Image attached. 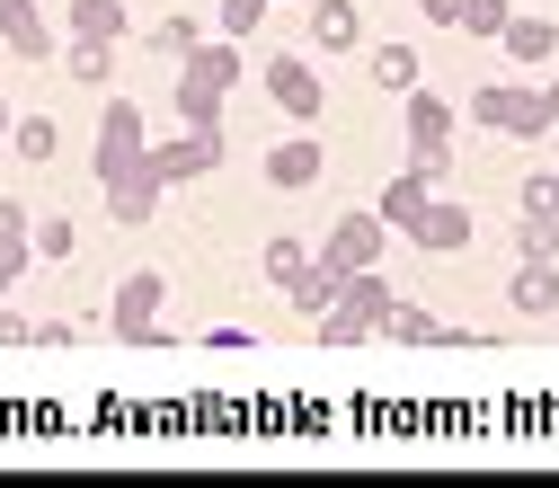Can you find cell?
<instances>
[{
    "label": "cell",
    "instance_id": "cell-1",
    "mask_svg": "<svg viewBox=\"0 0 559 488\" xmlns=\"http://www.w3.org/2000/svg\"><path fill=\"white\" fill-rule=\"evenodd\" d=\"M240 36H223V45H195L187 62H178V124H223L231 116V90H240Z\"/></svg>",
    "mask_w": 559,
    "mask_h": 488
},
{
    "label": "cell",
    "instance_id": "cell-2",
    "mask_svg": "<svg viewBox=\"0 0 559 488\" xmlns=\"http://www.w3.org/2000/svg\"><path fill=\"white\" fill-rule=\"evenodd\" d=\"M391 302H400V294H391V275L365 266V275H346V285H337V302L311 320V337H320V346H365V337L391 329Z\"/></svg>",
    "mask_w": 559,
    "mask_h": 488
},
{
    "label": "cell",
    "instance_id": "cell-3",
    "mask_svg": "<svg viewBox=\"0 0 559 488\" xmlns=\"http://www.w3.org/2000/svg\"><path fill=\"white\" fill-rule=\"evenodd\" d=\"M223 160H231L223 124H178V133H152V143H143V169L160 187H195V178H214Z\"/></svg>",
    "mask_w": 559,
    "mask_h": 488
},
{
    "label": "cell",
    "instance_id": "cell-4",
    "mask_svg": "<svg viewBox=\"0 0 559 488\" xmlns=\"http://www.w3.org/2000/svg\"><path fill=\"white\" fill-rule=\"evenodd\" d=\"M462 116H471V124H488V133H507V143H542V133H550L542 90H524V81H488V90H471V98H462Z\"/></svg>",
    "mask_w": 559,
    "mask_h": 488
},
{
    "label": "cell",
    "instance_id": "cell-5",
    "mask_svg": "<svg viewBox=\"0 0 559 488\" xmlns=\"http://www.w3.org/2000/svg\"><path fill=\"white\" fill-rule=\"evenodd\" d=\"M143 143H152V116L133 107V98H107V116H98V143H90V178H98V187H116L133 160H143Z\"/></svg>",
    "mask_w": 559,
    "mask_h": 488
},
{
    "label": "cell",
    "instance_id": "cell-6",
    "mask_svg": "<svg viewBox=\"0 0 559 488\" xmlns=\"http://www.w3.org/2000/svg\"><path fill=\"white\" fill-rule=\"evenodd\" d=\"M160 302H169V275L160 266H133L116 285V302H107V329L124 346H160Z\"/></svg>",
    "mask_w": 559,
    "mask_h": 488
},
{
    "label": "cell",
    "instance_id": "cell-7",
    "mask_svg": "<svg viewBox=\"0 0 559 488\" xmlns=\"http://www.w3.org/2000/svg\"><path fill=\"white\" fill-rule=\"evenodd\" d=\"M391 240H400V231H391L373 204H365V214H337V223H329L320 258H329L337 275H365V266H382V258H391Z\"/></svg>",
    "mask_w": 559,
    "mask_h": 488
},
{
    "label": "cell",
    "instance_id": "cell-8",
    "mask_svg": "<svg viewBox=\"0 0 559 488\" xmlns=\"http://www.w3.org/2000/svg\"><path fill=\"white\" fill-rule=\"evenodd\" d=\"M258 178H266L275 195H311V187L329 178V152H320V133H311V124H294L285 143H266V160H258Z\"/></svg>",
    "mask_w": 559,
    "mask_h": 488
},
{
    "label": "cell",
    "instance_id": "cell-9",
    "mask_svg": "<svg viewBox=\"0 0 559 488\" xmlns=\"http://www.w3.org/2000/svg\"><path fill=\"white\" fill-rule=\"evenodd\" d=\"M471 231H479V223H471V204H453V195L436 187V195H427V214H417L400 240H408L417 258H462V249H471Z\"/></svg>",
    "mask_w": 559,
    "mask_h": 488
},
{
    "label": "cell",
    "instance_id": "cell-10",
    "mask_svg": "<svg viewBox=\"0 0 559 488\" xmlns=\"http://www.w3.org/2000/svg\"><path fill=\"white\" fill-rule=\"evenodd\" d=\"M266 98H275V116H294V124H320L329 116V90H320V72L302 53H275L266 62Z\"/></svg>",
    "mask_w": 559,
    "mask_h": 488
},
{
    "label": "cell",
    "instance_id": "cell-11",
    "mask_svg": "<svg viewBox=\"0 0 559 488\" xmlns=\"http://www.w3.org/2000/svg\"><path fill=\"white\" fill-rule=\"evenodd\" d=\"M400 133H408V152H453V107H444V90H400Z\"/></svg>",
    "mask_w": 559,
    "mask_h": 488
},
{
    "label": "cell",
    "instance_id": "cell-12",
    "mask_svg": "<svg viewBox=\"0 0 559 488\" xmlns=\"http://www.w3.org/2000/svg\"><path fill=\"white\" fill-rule=\"evenodd\" d=\"M160 195H169V187H160V178H152L143 160H133V169H124V178L107 187V223H116V231H143V223L160 214Z\"/></svg>",
    "mask_w": 559,
    "mask_h": 488
},
{
    "label": "cell",
    "instance_id": "cell-13",
    "mask_svg": "<svg viewBox=\"0 0 559 488\" xmlns=\"http://www.w3.org/2000/svg\"><path fill=\"white\" fill-rule=\"evenodd\" d=\"M311 53H365V10L356 0H311Z\"/></svg>",
    "mask_w": 559,
    "mask_h": 488
},
{
    "label": "cell",
    "instance_id": "cell-14",
    "mask_svg": "<svg viewBox=\"0 0 559 488\" xmlns=\"http://www.w3.org/2000/svg\"><path fill=\"white\" fill-rule=\"evenodd\" d=\"M498 53H515L524 72H542V62L559 53V19H542V10H507V27H498Z\"/></svg>",
    "mask_w": 559,
    "mask_h": 488
},
{
    "label": "cell",
    "instance_id": "cell-15",
    "mask_svg": "<svg viewBox=\"0 0 559 488\" xmlns=\"http://www.w3.org/2000/svg\"><path fill=\"white\" fill-rule=\"evenodd\" d=\"M507 302H515L524 320L559 311V258H515V275H507Z\"/></svg>",
    "mask_w": 559,
    "mask_h": 488
},
{
    "label": "cell",
    "instance_id": "cell-16",
    "mask_svg": "<svg viewBox=\"0 0 559 488\" xmlns=\"http://www.w3.org/2000/svg\"><path fill=\"white\" fill-rule=\"evenodd\" d=\"M0 45H10L19 62H45L53 53V27H45L36 0H0Z\"/></svg>",
    "mask_w": 559,
    "mask_h": 488
},
{
    "label": "cell",
    "instance_id": "cell-17",
    "mask_svg": "<svg viewBox=\"0 0 559 488\" xmlns=\"http://www.w3.org/2000/svg\"><path fill=\"white\" fill-rule=\"evenodd\" d=\"M62 19H72V36H90V45H124V27H133L124 0H72Z\"/></svg>",
    "mask_w": 559,
    "mask_h": 488
},
{
    "label": "cell",
    "instance_id": "cell-18",
    "mask_svg": "<svg viewBox=\"0 0 559 488\" xmlns=\"http://www.w3.org/2000/svg\"><path fill=\"white\" fill-rule=\"evenodd\" d=\"M337 285H346V275H337V266H329V258L311 249V266H302V275H294V285H285V302H294L302 320H320V311L337 302Z\"/></svg>",
    "mask_w": 559,
    "mask_h": 488
},
{
    "label": "cell",
    "instance_id": "cell-19",
    "mask_svg": "<svg viewBox=\"0 0 559 488\" xmlns=\"http://www.w3.org/2000/svg\"><path fill=\"white\" fill-rule=\"evenodd\" d=\"M427 195H436V187H427V178H417V169H400V178H391V187H382V195H373V214H382V223H391V231H408V223H417V214H427Z\"/></svg>",
    "mask_w": 559,
    "mask_h": 488
},
{
    "label": "cell",
    "instance_id": "cell-20",
    "mask_svg": "<svg viewBox=\"0 0 559 488\" xmlns=\"http://www.w3.org/2000/svg\"><path fill=\"white\" fill-rule=\"evenodd\" d=\"M382 337H400V346H453V329L427 311V302H391V329Z\"/></svg>",
    "mask_w": 559,
    "mask_h": 488
},
{
    "label": "cell",
    "instance_id": "cell-21",
    "mask_svg": "<svg viewBox=\"0 0 559 488\" xmlns=\"http://www.w3.org/2000/svg\"><path fill=\"white\" fill-rule=\"evenodd\" d=\"M62 72H72L81 90H107V81H116V45H90V36H72V45H62Z\"/></svg>",
    "mask_w": 559,
    "mask_h": 488
},
{
    "label": "cell",
    "instance_id": "cell-22",
    "mask_svg": "<svg viewBox=\"0 0 559 488\" xmlns=\"http://www.w3.org/2000/svg\"><path fill=\"white\" fill-rule=\"evenodd\" d=\"M10 143H19L27 169H45V160L62 152V133H53V116H10Z\"/></svg>",
    "mask_w": 559,
    "mask_h": 488
},
{
    "label": "cell",
    "instance_id": "cell-23",
    "mask_svg": "<svg viewBox=\"0 0 559 488\" xmlns=\"http://www.w3.org/2000/svg\"><path fill=\"white\" fill-rule=\"evenodd\" d=\"M373 90H417V45H373Z\"/></svg>",
    "mask_w": 559,
    "mask_h": 488
},
{
    "label": "cell",
    "instance_id": "cell-24",
    "mask_svg": "<svg viewBox=\"0 0 559 488\" xmlns=\"http://www.w3.org/2000/svg\"><path fill=\"white\" fill-rule=\"evenodd\" d=\"M515 258H559V214H524L515 204Z\"/></svg>",
    "mask_w": 559,
    "mask_h": 488
},
{
    "label": "cell",
    "instance_id": "cell-25",
    "mask_svg": "<svg viewBox=\"0 0 559 488\" xmlns=\"http://www.w3.org/2000/svg\"><path fill=\"white\" fill-rule=\"evenodd\" d=\"M195 45H204V19H187V10H169V19L152 27V53H169V62H187Z\"/></svg>",
    "mask_w": 559,
    "mask_h": 488
},
{
    "label": "cell",
    "instance_id": "cell-26",
    "mask_svg": "<svg viewBox=\"0 0 559 488\" xmlns=\"http://www.w3.org/2000/svg\"><path fill=\"white\" fill-rule=\"evenodd\" d=\"M302 266H311V249H302L294 231H275V240H266V285H275V294H285V285H294Z\"/></svg>",
    "mask_w": 559,
    "mask_h": 488
},
{
    "label": "cell",
    "instance_id": "cell-27",
    "mask_svg": "<svg viewBox=\"0 0 559 488\" xmlns=\"http://www.w3.org/2000/svg\"><path fill=\"white\" fill-rule=\"evenodd\" d=\"M27 249H36V258H72V249H81L72 214H45V223H27Z\"/></svg>",
    "mask_w": 559,
    "mask_h": 488
},
{
    "label": "cell",
    "instance_id": "cell-28",
    "mask_svg": "<svg viewBox=\"0 0 559 488\" xmlns=\"http://www.w3.org/2000/svg\"><path fill=\"white\" fill-rule=\"evenodd\" d=\"M507 10H515V0H462V36H479V45H498V27H507Z\"/></svg>",
    "mask_w": 559,
    "mask_h": 488
},
{
    "label": "cell",
    "instance_id": "cell-29",
    "mask_svg": "<svg viewBox=\"0 0 559 488\" xmlns=\"http://www.w3.org/2000/svg\"><path fill=\"white\" fill-rule=\"evenodd\" d=\"M266 10H275V0H223V36H240V45H249V36L266 27Z\"/></svg>",
    "mask_w": 559,
    "mask_h": 488
},
{
    "label": "cell",
    "instance_id": "cell-30",
    "mask_svg": "<svg viewBox=\"0 0 559 488\" xmlns=\"http://www.w3.org/2000/svg\"><path fill=\"white\" fill-rule=\"evenodd\" d=\"M515 204H524V214H559V169H533L515 187Z\"/></svg>",
    "mask_w": 559,
    "mask_h": 488
},
{
    "label": "cell",
    "instance_id": "cell-31",
    "mask_svg": "<svg viewBox=\"0 0 559 488\" xmlns=\"http://www.w3.org/2000/svg\"><path fill=\"white\" fill-rule=\"evenodd\" d=\"M0 249H27V214H19V195H0ZM36 258V249H27Z\"/></svg>",
    "mask_w": 559,
    "mask_h": 488
},
{
    "label": "cell",
    "instance_id": "cell-32",
    "mask_svg": "<svg viewBox=\"0 0 559 488\" xmlns=\"http://www.w3.org/2000/svg\"><path fill=\"white\" fill-rule=\"evenodd\" d=\"M408 169L427 178V187H444V178H453V152H408Z\"/></svg>",
    "mask_w": 559,
    "mask_h": 488
},
{
    "label": "cell",
    "instance_id": "cell-33",
    "mask_svg": "<svg viewBox=\"0 0 559 488\" xmlns=\"http://www.w3.org/2000/svg\"><path fill=\"white\" fill-rule=\"evenodd\" d=\"M27 266H36L27 249H0V302H10V294H19V275H27Z\"/></svg>",
    "mask_w": 559,
    "mask_h": 488
},
{
    "label": "cell",
    "instance_id": "cell-34",
    "mask_svg": "<svg viewBox=\"0 0 559 488\" xmlns=\"http://www.w3.org/2000/svg\"><path fill=\"white\" fill-rule=\"evenodd\" d=\"M204 346H214V356H240V346H249V329H240V320H223V329H204Z\"/></svg>",
    "mask_w": 559,
    "mask_h": 488
},
{
    "label": "cell",
    "instance_id": "cell-35",
    "mask_svg": "<svg viewBox=\"0 0 559 488\" xmlns=\"http://www.w3.org/2000/svg\"><path fill=\"white\" fill-rule=\"evenodd\" d=\"M417 19H427V27H453V19H462V0H417Z\"/></svg>",
    "mask_w": 559,
    "mask_h": 488
},
{
    "label": "cell",
    "instance_id": "cell-36",
    "mask_svg": "<svg viewBox=\"0 0 559 488\" xmlns=\"http://www.w3.org/2000/svg\"><path fill=\"white\" fill-rule=\"evenodd\" d=\"M0 346H27V320H19L10 302H0Z\"/></svg>",
    "mask_w": 559,
    "mask_h": 488
},
{
    "label": "cell",
    "instance_id": "cell-37",
    "mask_svg": "<svg viewBox=\"0 0 559 488\" xmlns=\"http://www.w3.org/2000/svg\"><path fill=\"white\" fill-rule=\"evenodd\" d=\"M542 107H550V124H559V81H550V90H542Z\"/></svg>",
    "mask_w": 559,
    "mask_h": 488
},
{
    "label": "cell",
    "instance_id": "cell-38",
    "mask_svg": "<svg viewBox=\"0 0 559 488\" xmlns=\"http://www.w3.org/2000/svg\"><path fill=\"white\" fill-rule=\"evenodd\" d=\"M0 143H10V98H0Z\"/></svg>",
    "mask_w": 559,
    "mask_h": 488
}]
</instances>
